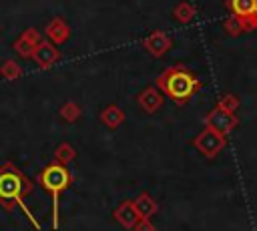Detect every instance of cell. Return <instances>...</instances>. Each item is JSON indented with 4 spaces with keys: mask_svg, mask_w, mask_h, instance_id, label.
<instances>
[{
    "mask_svg": "<svg viewBox=\"0 0 257 231\" xmlns=\"http://www.w3.org/2000/svg\"><path fill=\"white\" fill-rule=\"evenodd\" d=\"M133 231H157V229H155V223H153L151 219L141 217V219L137 221V225L133 227Z\"/></svg>",
    "mask_w": 257,
    "mask_h": 231,
    "instance_id": "cell-21",
    "label": "cell"
},
{
    "mask_svg": "<svg viewBox=\"0 0 257 231\" xmlns=\"http://www.w3.org/2000/svg\"><path fill=\"white\" fill-rule=\"evenodd\" d=\"M137 102H139V106H141L145 112L153 114V112H157V110L163 106L165 96H163L161 88L155 84V86H147V88H143V90L139 92V96H137Z\"/></svg>",
    "mask_w": 257,
    "mask_h": 231,
    "instance_id": "cell-10",
    "label": "cell"
},
{
    "mask_svg": "<svg viewBox=\"0 0 257 231\" xmlns=\"http://www.w3.org/2000/svg\"><path fill=\"white\" fill-rule=\"evenodd\" d=\"M60 58V50L56 48V44H52L50 40H40L36 46H34V52H32V60L36 62L38 68H50L52 64H56Z\"/></svg>",
    "mask_w": 257,
    "mask_h": 231,
    "instance_id": "cell-7",
    "label": "cell"
},
{
    "mask_svg": "<svg viewBox=\"0 0 257 231\" xmlns=\"http://www.w3.org/2000/svg\"><path fill=\"white\" fill-rule=\"evenodd\" d=\"M227 8L243 22L245 30H257V0H227Z\"/></svg>",
    "mask_w": 257,
    "mask_h": 231,
    "instance_id": "cell-6",
    "label": "cell"
},
{
    "mask_svg": "<svg viewBox=\"0 0 257 231\" xmlns=\"http://www.w3.org/2000/svg\"><path fill=\"white\" fill-rule=\"evenodd\" d=\"M40 40H42V36H40V32H38L36 28H26V30H22V34L14 40L12 48L16 50L18 56H22V58H32L34 46H36Z\"/></svg>",
    "mask_w": 257,
    "mask_h": 231,
    "instance_id": "cell-9",
    "label": "cell"
},
{
    "mask_svg": "<svg viewBox=\"0 0 257 231\" xmlns=\"http://www.w3.org/2000/svg\"><path fill=\"white\" fill-rule=\"evenodd\" d=\"M221 108H225V110H231V112H235L237 108H239V98L233 94V92H227L225 96H221L219 98V102H217Z\"/></svg>",
    "mask_w": 257,
    "mask_h": 231,
    "instance_id": "cell-20",
    "label": "cell"
},
{
    "mask_svg": "<svg viewBox=\"0 0 257 231\" xmlns=\"http://www.w3.org/2000/svg\"><path fill=\"white\" fill-rule=\"evenodd\" d=\"M44 34H46V40H50L52 44L60 46V44H64V42L70 38V26H68V22H66L64 18L54 16V18L46 24Z\"/></svg>",
    "mask_w": 257,
    "mask_h": 231,
    "instance_id": "cell-11",
    "label": "cell"
},
{
    "mask_svg": "<svg viewBox=\"0 0 257 231\" xmlns=\"http://www.w3.org/2000/svg\"><path fill=\"white\" fill-rule=\"evenodd\" d=\"M58 114H60V119H64L66 123H76V121L80 119V114H82V108H80L74 100H68V102H64V104L58 108Z\"/></svg>",
    "mask_w": 257,
    "mask_h": 231,
    "instance_id": "cell-17",
    "label": "cell"
},
{
    "mask_svg": "<svg viewBox=\"0 0 257 231\" xmlns=\"http://www.w3.org/2000/svg\"><path fill=\"white\" fill-rule=\"evenodd\" d=\"M143 46H145V50H147L149 54L161 58V56H165V54L173 48V40H171V36L165 34L163 30H153L149 36H145Z\"/></svg>",
    "mask_w": 257,
    "mask_h": 231,
    "instance_id": "cell-8",
    "label": "cell"
},
{
    "mask_svg": "<svg viewBox=\"0 0 257 231\" xmlns=\"http://www.w3.org/2000/svg\"><path fill=\"white\" fill-rule=\"evenodd\" d=\"M157 86L161 88L163 94H167L173 102L177 104H187L189 98L201 90L203 82L201 78H197L195 72H191L185 64H177V66H169L165 68L159 76H157Z\"/></svg>",
    "mask_w": 257,
    "mask_h": 231,
    "instance_id": "cell-2",
    "label": "cell"
},
{
    "mask_svg": "<svg viewBox=\"0 0 257 231\" xmlns=\"http://www.w3.org/2000/svg\"><path fill=\"white\" fill-rule=\"evenodd\" d=\"M112 219H114L122 229H133V227L137 225V221L141 219V215L137 213L133 201L126 199V201H120V203L114 207V211H112Z\"/></svg>",
    "mask_w": 257,
    "mask_h": 231,
    "instance_id": "cell-12",
    "label": "cell"
},
{
    "mask_svg": "<svg viewBox=\"0 0 257 231\" xmlns=\"http://www.w3.org/2000/svg\"><path fill=\"white\" fill-rule=\"evenodd\" d=\"M193 147L207 159H215L225 147H227V137L217 133L215 129L205 127L195 139H193Z\"/></svg>",
    "mask_w": 257,
    "mask_h": 231,
    "instance_id": "cell-4",
    "label": "cell"
},
{
    "mask_svg": "<svg viewBox=\"0 0 257 231\" xmlns=\"http://www.w3.org/2000/svg\"><path fill=\"white\" fill-rule=\"evenodd\" d=\"M237 125H239L237 114L231 112V110L221 108L219 104H217L213 110H209L207 117H205V127L215 129L217 133H221V135H225V137H227L233 129H237Z\"/></svg>",
    "mask_w": 257,
    "mask_h": 231,
    "instance_id": "cell-5",
    "label": "cell"
},
{
    "mask_svg": "<svg viewBox=\"0 0 257 231\" xmlns=\"http://www.w3.org/2000/svg\"><path fill=\"white\" fill-rule=\"evenodd\" d=\"M38 183L42 187V191L50 197V227L52 231H56L60 227V219H58V199L64 191L70 189L72 185V173L68 171L66 165L50 161L40 173H38Z\"/></svg>",
    "mask_w": 257,
    "mask_h": 231,
    "instance_id": "cell-3",
    "label": "cell"
},
{
    "mask_svg": "<svg viewBox=\"0 0 257 231\" xmlns=\"http://www.w3.org/2000/svg\"><path fill=\"white\" fill-rule=\"evenodd\" d=\"M0 74H2L4 80H16V78L22 76V68H20V64H18L16 60L6 58V60L2 62V66H0Z\"/></svg>",
    "mask_w": 257,
    "mask_h": 231,
    "instance_id": "cell-18",
    "label": "cell"
},
{
    "mask_svg": "<svg viewBox=\"0 0 257 231\" xmlns=\"http://www.w3.org/2000/svg\"><path fill=\"white\" fill-rule=\"evenodd\" d=\"M100 123L106 129H118L124 123V110L118 104H106L100 110Z\"/></svg>",
    "mask_w": 257,
    "mask_h": 231,
    "instance_id": "cell-13",
    "label": "cell"
},
{
    "mask_svg": "<svg viewBox=\"0 0 257 231\" xmlns=\"http://www.w3.org/2000/svg\"><path fill=\"white\" fill-rule=\"evenodd\" d=\"M223 28H225V32L231 34V36H239L241 32H247L245 26H243V22H241L239 18H235V16H229V18L223 22Z\"/></svg>",
    "mask_w": 257,
    "mask_h": 231,
    "instance_id": "cell-19",
    "label": "cell"
},
{
    "mask_svg": "<svg viewBox=\"0 0 257 231\" xmlns=\"http://www.w3.org/2000/svg\"><path fill=\"white\" fill-rule=\"evenodd\" d=\"M133 205H135L137 213H139L141 217H147V219H151V217L159 211V203H157V201H155L147 191L139 193V195L133 199Z\"/></svg>",
    "mask_w": 257,
    "mask_h": 231,
    "instance_id": "cell-14",
    "label": "cell"
},
{
    "mask_svg": "<svg viewBox=\"0 0 257 231\" xmlns=\"http://www.w3.org/2000/svg\"><path fill=\"white\" fill-rule=\"evenodd\" d=\"M74 157H76V149H74L70 143H60V145H56V149H54V153H52V159H54L56 163H62V165H68Z\"/></svg>",
    "mask_w": 257,
    "mask_h": 231,
    "instance_id": "cell-16",
    "label": "cell"
},
{
    "mask_svg": "<svg viewBox=\"0 0 257 231\" xmlns=\"http://www.w3.org/2000/svg\"><path fill=\"white\" fill-rule=\"evenodd\" d=\"M195 6L191 2H179L175 8H173V18L179 22V24H191L195 20Z\"/></svg>",
    "mask_w": 257,
    "mask_h": 231,
    "instance_id": "cell-15",
    "label": "cell"
},
{
    "mask_svg": "<svg viewBox=\"0 0 257 231\" xmlns=\"http://www.w3.org/2000/svg\"><path fill=\"white\" fill-rule=\"evenodd\" d=\"M32 181L28 179V175H24L22 169H18L14 163L0 165V207L6 213H14L16 209H20L28 217L34 231H40V223L24 203V199L32 195Z\"/></svg>",
    "mask_w": 257,
    "mask_h": 231,
    "instance_id": "cell-1",
    "label": "cell"
}]
</instances>
